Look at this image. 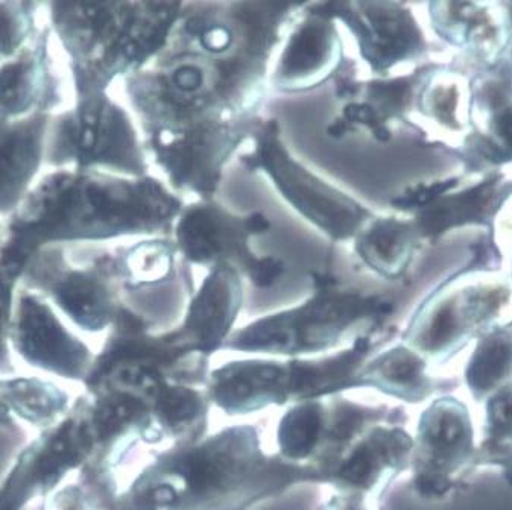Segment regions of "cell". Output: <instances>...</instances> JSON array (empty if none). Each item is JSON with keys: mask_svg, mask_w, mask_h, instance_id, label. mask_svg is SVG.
<instances>
[{"mask_svg": "<svg viewBox=\"0 0 512 510\" xmlns=\"http://www.w3.org/2000/svg\"><path fill=\"white\" fill-rule=\"evenodd\" d=\"M183 207L177 193L149 175L58 169L29 190L4 234L29 254L49 245L166 237Z\"/></svg>", "mask_w": 512, "mask_h": 510, "instance_id": "1", "label": "cell"}, {"mask_svg": "<svg viewBox=\"0 0 512 510\" xmlns=\"http://www.w3.org/2000/svg\"><path fill=\"white\" fill-rule=\"evenodd\" d=\"M315 474L266 454L251 425L174 445L146 466L110 510H250Z\"/></svg>", "mask_w": 512, "mask_h": 510, "instance_id": "2", "label": "cell"}, {"mask_svg": "<svg viewBox=\"0 0 512 510\" xmlns=\"http://www.w3.org/2000/svg\"><path fill=\"white\" fill-rule=\"evenodd\" d=\"M266 55L218 57L168 43L151 66L124 79L143 136L204 120L260 117L268 92Z\"/></svg>", "mask_w": 512, "mask_h": 510, "instance_id": "3", "label": "cell"}, {"mask_svg": "<svg viewBox=\"0 0 512 510\" xmlns=\"http://www.w3.org/2000/svg\"><path fill=\"white\" fill-rule=\"evenodd\" d=\"M51 29L69 60L76 99L107 93L117 78L151 66L183 2H49Z\"/></svg>", "mask_w": 512, "mask_h": 510, "instance_id": "4", "label": "cell"}, {"mask_svg": "<svg viewBox=\"0 0 512 510\" xmlns=\"http://www.w3.org/2000/svg\"><path fill=\"white\" fill-rule=\"evenodd\" d=\"M309 277L312 293L306 301L233 331L224 350L289 359L323 356L345 340L376 334L396 309L388 296L347 286L327 269H313Z\"/></svg>", "mask_w": 512, "mask_h": 510, "instance_id": "5", "label": "cell"}, {"mask_svg": "<svg viewBox=\"0 0 512 510\" xmlns=\"http://www.w3.org/2000/svg\"><path fill=\"white\" fill-rule=\"evenodd\" d=\"M373 350L374 336L365 334L335 354L236 360L210 372L207 395L210 403L230 416L335 397L347 389L364 388L361 371Z\"/></svg>", "mask_w": 512, "mask_h": 510, "instance_id": "6", "label": "cell"}, {"mask_svg": "<svg viewBox=\"0 0 512 510\" xmlns=\"http://www.w3.org/2000/svg\"><path fill=\"white\" fill-rule=\"evenodd\" d=\"M209 365L210 357L184 350L169 331L155 334L148 319L124 303L87 377L95 395L127 392L149 406L169 383L207 386Z\"/></svg>", "mask_w": 512, "mask_h": 510, "instance_id": "7", "label": "cell"}, {"mask_svg": "<svg viewBox=\"0 0 512 510\" xmlns=\"http://www.w3.org/2000/svg\"><path fill=\"white\" fill-rule=\"evenodd\" d=\"M45 164L131 178L145 177L149 167L133 119L107 93L76 99L75 107L52 114Z\"/></svg>", "mask_w": 512, "mask_h": 510, "instance_id": "8", "label": "cell"}, {"mask_svg": "<svg viewBox=\"0 0 512 510\" xmlns=\"http://www.w3.org/2000/svg\"><path fill=\"white\" fill-rule=\"evenodd\" d=\"M251 142L253 149L241 157L245 169L265 175L304 221L333 242L353 240L373 218L370 208L323 180L292 154L279 120L263 119Z\"/></svg>", "mask_w": 512, "mask_h": 510, "instance_id": "9", "label": "cell"}, {"mask_svg": "<svg viewBox=\"0 0 512 510\" xmlns=\"http://www.w3.org/2000/svg\"><path fill=\"white\" fill-rule=\"evenodd\" d=\"M20 283L48 296L76 327L89 333L111 327L124 304L116 252L78 257L73 245L43 246L32 255Z\"/></svg>", "mask_w": 512, "mask_h": 510, "instance_id": "10", "label": "cell"}, {"mask_svg": "<svg viewBox=\"0 0 512 510\" xmlns=\"http://www.w3.org/2000/svg\"><path fill=\"white\" fill-rule=\"evenodd\" d=\"M269 231L271 221L260 211L239 215L213 198L183 207L172 233L184 262L209 269L225 263L238 269L254 287L268 289L285 275V260L256 254L251 239Z\"/></svg>", "mask_w": 512, "mask_h": 510, "instance_id": "11", "label": "cell"}, {"mask_svg": "<svg viewBox=\"0 0 512 510\" xmlns=\"http://www.w3.org/2000/svg\"><path fill=\"white\" fill-rule=\"evenodd\" d=\"M262 117L244 120H204L143 139L146 154L168 177L175 192L213 199L225 166L262 123Z\"/></svg>", "mask_w": 512, "mask_h": 510, "instance_id": "12", "label": "cell"}, {"mask_svg": "<svg viewBox=\"0 0 512 510\" xmlns=\"http://www.w3.org/2000/svg\"><path fill=\"white\" fill-rule=\"evenodd\" d=\"M475 433L467 406L452 397L432 401L421 413L414 439V488L424 498H443L475 463Z\"/></svg>", "mask_w": 512, "mask_h": 510, "instance_id": "13", "label": "cell"}, {"mask_svg": "<svg viewBox=\"0 0 512 510\" xmlns=\"http://www.w3.org/2000/svg\"><path fill=\"white\" fill-rule=\"evenodd\" d=\"M420 78V75L377 76L362 81L356 76L353 63H344L333 78L338 107L327 125V136L333 140L362 136L388 143L411 108Z\"/></svg>", "mask_w": 512, "mask_h": 510, "instance_id": "14", "label": "cell"}, {"mask_svg": "<svg viewBox=\"0 0 512 510\" xmlns=\"http://www.w3.org/2000/svg\"><path fill=\"white\" fill-rule=\"evenodd\" d=\"M324 11L353 35L371 72L385 78L394 67L417 60L426 49L423 32L405 5L370 0L323 2Z\"/></svg>", "mask_w": 512, "mask_h": 510, "instance_id": "15", "label": "cell"}, {"mask_svg": "<svg viewBox=\"0 0 512 510\" xmlns=\"http://www.w3.org/2000/svg\"><path fill=\"white\" fill-rule=\"evenodd\" d=\"M282 54L269 76L277 92L306 93L333 81L344 66V45L323 2H307L286 31Z\"/></svg>", "mask_w": 512, "mask_h": 510, "instance_id": "16", "label": "cell"}, {"mask_svg": "<svg viewBox=\"0 0 512 510\" xmlns=\"http://www.w3.org/2000/svg\"><path fill=\"white\" fill-rule=\"evenodd\" d=\"M505 290L482 289L432 298L420 307L405 333V345L426 360H446L473 334L499 318Z\"/></svg>", "mask_w": 512, "mask_h": 510, "instance_id": "17", "label": "cell"}, {"mask_svg": "<svg viewBox=\"0 0 512 510\" xmlns=\"http://www.w3.org/2000/svg\"><path fill=\"white\" fill-rule=\"evenodd\" d=\"M10 339L31 365L63 377L81 378L92 368L89 347L64 327L42 295L23 287L14 306Z\"/></svg>", "mask_w": 512, "mask_h": 510, "instance_id": "18", "label": "cell"}, {"mask_svg": "<svg viewBox=\"0 0 512 510\" xmlns=\"http://www.w3.org/2000/svg\"><path fill=\"white\" fill-rule=\"evenodd\" d=\"M414 438L389 419L371 425L327 471L326 485L345 494L379 498L411 465Z\"/></svg>", "mask_w": 512, "mask_h": 510, "instance_id": "19", "label": "cell"}, {"mask_svg": "<svg viewBox=\"0 0 512 510\" xmlns=\"http://www.w3.org/2000/svg\"><path fill=\"white\" fill-rule=\"evenodd\" d=\"M244 277L233 266L216 265L192 296L183 321L169 330L172 339L190 353L210 357L224 350L244 304Z\"/></svg>", "mask_w": 512, "mask_h": 510, "instance_id": "20", "label": "cell"}, {"mask_svg": "<svg viewBox=\"0 0 512 510\" xmlns=\"http://www.w3.org/2000/svg\"><path fill=\"white\" fill-rule=\"evenodd\" d=\"M51 26L38 28L25 48L0 64V117L52 114L63 104V84L51 52Z\"/></svg>", "mask_w": 512, "mask_h": 510, "instance_id": "21", "label": "cell"}, {"mask_svg": "<svg viewBox=\"0 0 512 510\" xmlns=\"http://www.w3.org/2000/svg\"><path fill=\"white\" fill-rule=\"evenodd\" d=\"M52 114L22 119L0 117V216H13L45 163Z\"/></svg>", "mask_w": 512, "mask_h": 510, "instance_id": "22", "label": "cell"}, {"mask_svg": "<svg viewBox=\"0 0 512 510\" xmlns=\"http://www.w3.org/2000/svg\"><path fill=\"white\" fill-rule=\"evenodd\" d=\"M418 239L414 222L373 216L351 242L365 268L385 280L396 281L408 271Z\"/></svg>", "mask_w": 512, "mask_h": 510, "instance_id": "23", "label": "cell"}, {"mask_svg": "<svg viewBox=\"0 0 512 510\" xmlns=\"http://www.w3.org/2000/svg\"><path fill=\"white\" fill-rule=\"evenodd\" d=\"M157 444L171 439L174 445L193 444L206 438L210 398L198 386H162L149 401Z\"/></svg>", "mask_w": 512, "mask_h": 510, "instance_id": "24", "label": "cell"}, {"mask_svg": "<svg viewBox=\"0 0 512 510\" xmlns=\"http://www.w3.org/2000/svg\"><path fill=\"white\" fill-rule=\"evenodd\" d=\"M364 388H373L388 397L421 403L433 392L427 374V360L408 345H397L377 354L361 371Z\"/></svg>", "mask_w": 512, "mask_h": 510, "instance_id": "25", "label": "cell"}, {"mask_svg": "<svg viewBox=\"0 0 512 510\" xmlns=\"http://www.w3.org/2000/svg\"><path fill=\"white\" fill-rule=\"evenodd\" d=\"M178 249L174 239L152 237L116 252L125 292H142L163 286L177 271Z\"/></svg>", "mask_w": 512, "mask_h": 510, "instance_id": "26", "label": "cell"}, {"mask_svg": "<svg viewBox=\"0 0 512 510\" xmlns=\"http://www.w3.org/2000/svg\"><path fill=\"white\" fill-rule=\"evenodd\" d=\"M497 187L493 181L481 184L459 196H438L435 201L415 211L414 225L420 237H435L449 230L452 225L487 216Z\"/></svg>", "mask_w": 512, "mask_h": 510, "instance_id": "27", "label": "cell"}, {"mask_svg": "<svg viewBox=\"0 0 512 510\" xmlns=\"http://www.w3.org/2000/svg\"><path fill=\"white\" fill-rule=\"evenodd\" d=\"M465 381L476 400L490 395L512 383V336L497 330L479 342L465 369Z\"/></svg>", "mask_w": 512, "mask_h": 510, "instance_id": "28", "label": "cell"}, {"mask_svg": "<svg viewBox=\"0 0 512 510\" xmlns=\"http://www.w3.org/2000/svg\"><path fill=\"white\" fill-rule=\"evenodd\" d=\"M485 439L475 465H497L512 483V383L487 398Z\"/></svg>", "mask_w": 512, "mask_h": 510, "instance_id": "29", "label": "cell"}, {"mask_svg": "<svg viewBox=\"0 0 512 510\" xmlns=\"http://www.w3.org/2000/svg\"><path fill=\"white\" fill-rule=\"evenodd\" d=\"M29 260L31 257L19 246L11 245L4 237L0 239V365L8 360V339L16 306L14 298Z\"/></svg>", "mask_w": 512, "mask_h": 510, "instance_id": "30", "label": "cell"}, {"mask_svg": "<svg viewBox=\"0 0 512 510\" xmlns=\"http://www.w3.org/2000/svg\"><path fill=\"white\" fill-rule=\"evenodd\" d=\"M42 4L28 0L0 2V58L16 57L37 32L35 16Z\"/></svg>", "mask_w": 512, "mask_h": 510, "instance_id": "31", "label": "cell"}, {"mask_svg": "<svg viewBox=\"0 0 512 510\" xmlns=\"http://www.w3.org/2000/svg\"><path fill=\"white\" fill-rule=\"evenodd\" d=\"M7 395L17 412L31 422H46L66 407V397L54 386L40 381H14L8 385Z\"/></svg>", "mask_w": 512, "mask_h": 510, "instance_id": "32", "label": "cell"}, {"mask_svg": "<svg viewBox=\"0 0 512 510\" xmlns=\"http://www.w3.org/2000/svg\"><path fill=\"white\" fill-rule=\"evenodd\" d=\"M320 510H379L377 498L361 494H345L338 492L323 504Z\"/></svg>", "mask_w": 512, "mask_h": 510, "instance_id": "33", "label": "cell"}, {"mask_svg": "<svg viewBox=\"0 0 512 510\" xmlns=\"http://www.w3.org/2000/svg\"><path fill=\"white\" fill-rule=\"evenodd\" d=\"M52 510H102L78 488H67L54 501Z\"/></svg>", "mask_w": 512, "mask_h": 510, "instance_id": "34", "label": "cell"}, {"mask_svg": "<svg viewBox=\"0 0 512 510\" xmlns=\"http://www.w3.org/2000/svg\"><path fill=\"white\" fill-rule=\"evenodd\" d=\"M494 130H496L497 136L508 145V148L512 151V108L503 111L499 114L494 123Z\"/></svg>", "mask_w": 512, "mask_h": 510, "instance_id": "35", "label": "cell"}, {"mask_svg": "<svg viewBox=\"0 0 512 510\" xmlns=\"http://www.w3.org/2000/svg\"><path fill=\"white\" fill-rule=\"evenodd\" d=\"M2 233H4V231L0 230V239H2Z\"/></svg>", "mask_w": 512, "mask_h": 510, "instance_id": "36", "label": "cell"}]
</instances>
